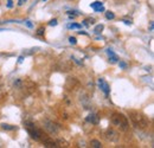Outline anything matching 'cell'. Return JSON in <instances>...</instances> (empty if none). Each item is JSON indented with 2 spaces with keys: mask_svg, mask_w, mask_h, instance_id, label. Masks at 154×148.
Returning a JSON list of instances; mask_svg holds the SVG:
<instances>
[{
  "mask_svg": "<svg viewBox=\"0 0 154 148\" xmlns=\"http://www.w3.org/2000/svg\"><path fill=\"white\" fill-rule=\"evenodd\" d=\"M129 119L133 122L135 128L139 129H145L148 126V120L146 119V116H143L142 114H140L139 111L131 110L129 111Z\"/></svg>",
  "mask_w": 154,
  "mask_h": 148,
  "instance_id": "6da1fadb",
  "label": "cell"
},
{
  "mask_svg": "<svg viewBox=\"0 0 154 148\" xmlns=\"http://www.w3.org/2000/svg\"><path fill=\"white\" fill-rule=\"evenodd\" d=\"M110 120H112V123L116 127H119L122 131H126L128 129V120L125 115H122L120 113H114L112 115Z\"/></svg>",
  "mask_w": 154,
  "mask_h": 148,
  "instance_id": "7a4b0ae2",
  "label": "cell"
},
{
  "mask_svg": "<svg viewBox=\"0 0 154 148\" xmlns=\"http://www.w3.org/2000/svg\"><path fill=\"white\" fill-rule=\"evenodd\" d=\"M25 126H26V129L29 131V134L31 135V137L33 140H36V141H40L42 140V137L44 136V133L39 128H37L33 123H30V122H26Z\"/></svg>",
  "mask_w": 154,
  "mask_h": 148,
  "instance_id": "3957f363",
  "label": "cell"
},
{
  "mask_svg": "<svg viewBox=\"0 0 154 148\" xmlns=\"http://www.w3.org/2000/svg\"><path fill=\"white\" fill-rule=\"evenodd\" d=\"M44 128L48 130L49 133H51V134H56L58 131V129H59L57 123H55V122H52V121H45Z\"/></svg>",
  "mask_w": 154,
  "mask_h": 148,
  "instance_id": "277c9868",
  "label": "cell"
},
{
  "mask_svg": "<svg viewBox=\"0 0 154 148\" xmlns=\"http://www.w3.org/2000/svg\"><path fill=\"white\" fill-rule=\"evenodd\" d=\"M106 137L108 140H110V141L116 142L119 140V133L115 131L114 129H112V128H109V129H107V131H106Z\"/></svg>",
  "mask_w": 154,
  "mask_h": 148,
  "instance_id": "5b68a950",
  "label": "cell"
},
{
  "mask_svg": "<svg viewBox=\"0 0 154 148\" xmlns=\"http://www.w3.org/2000/svg\"><path fill=\"white\" fill-rule=\"evenodd\" d=\"M98 85H100L101 90L104 93V95L108 97V96H109V91H110V89H109V84H108L103 78H100V79H98Z\"/></svg>",
  "mask_w": 154,
  "mask_h": 148,
  "instance_id": "8992f818",
  "label": "cell"
},
{
  "mask_svg": "<svg viewBox=\"0 0 154 148\" xmlns=\"http://www.w3.org/2000/svg\"><path fill=\"white\" fill-rule=\"evenodd\" d=\"M42 142H43V145L45 146V147H57V143L50 137V136H46V135H44L43 137H42V140H40Z\"/></svg>",
  "mask_w": 154,
  "mask_h": 148,
  "instance_id": "52a82bcc",
  "label": "cell"
},
{
  "mask_svg": "<svg viewBox=\"0 0 154 148\" xmlns=\"http://www.w3.org/2000/svg\"><path fill=\"white\" fill-rule=\"evenodd\" d=\"M90 7L94 8L96 12H103L104 11V7L102 6V2L101 1H95V2L90 4Z\"/></svg>",
  "mask_w": 154,
  "mask_h": 148,
  "instance_id": "ba28073f",
  "label": "cell"
},
{
  "mask_svg": "<svg viewBox=\"0 0 154 148\" xmlns=\"http://www.w3.org/2000/svg\"><path fill=\"white\" fill-rule=\"evenodd\" d=\"M107 54H108V56H109V62L112 63V64H115V63H117L119 62V57L110 50V49H108L107 50Z\"/></svg>",
  "mask_w": 154,
  "mask_h": 148,
  "instance_id": "9c48e42d",
  "label": "cell"
},
{
  "mask_svg": "<svg viewBox=\"0 0 154 148\" xmlns=\"http://www.w3.org/2000/svg\"><path fill=\"white\" fill-rule=\"evenodd\" d=\"M87 121H88V122H91V123H94V125H96L97 122H98V116H97L96 114H90V115L87 117Z\"/></svg>",
  "mask_w": 154,
  "mask_h": 148,
  "instance_id": "30bf717a",
  "label": "cell"
},
{
  "mask_svg": "<svg viewBox=\"0 0 154 148\" xmlns=\"http://www.w3.org/2000/svg\"><path fill=\"white\" fill-rule=\"evenodd\" d=\"M90 146L93 148H101L102 147V143L98 140H91L90 141Z\"/></svg>",
  "mask_w": 154,
  "mask_h": 148,
  "instance_id": "8fae6325",
  "label": "cell"
},
{
  "mask_svg": "<svg viewBox=\"0 0 154 148\" xmlns=\"http://www.w3.org/2000/svg\"><path fill=\"white\" fill-rule=\"evenodd\" d=\"M1 127H2L4 129H6V130L16 129V127H14V126H12V125H6V123H2V125H1Z\"/></svg>",
  "mask_w": 154,
  "mask_h": 148,
  "instance_id": "7c38bea8",
  "label": "cell"
},
{
  "mask_svg": "<svg viewBox=\"0 0 154 148\" xmlns=\"http://www.w3.org/2000/svg\"><path fill=\"white\" fill-rule=\"evenodd\" d=\"M82 25L81 24H69L68 25V29H81Z\"/></svg>",
  "mask_w": 154,
  "mask_h": 148,
  "instance_id": "4fadbf2b",
  "label": "cell"
},
{
  "mask_svg": "<svg viewBox=\"0 0 154 148\" xmlns=\"http://www.w3.org/2000/svg\"><path fill=\"white\" fill-rule=\"evenodd\" d=\"M106 18L107 19H114L115 18V14H114L113 12L108 11V12H106Z\"/></svg>",
  "mask_w": 154,
  "mask_h": 148,
  "instance_id": "5bb4252c",
  "label": "cell"
},
{
  "mask_svg": "<svg viewBox=\"0 0 154 148\" xmlns=\"http://www.w3.org/2000/svg\"><path fill=\"white\" fill-rule=\"evenodd\" d=\"M44 32H45L44 26H40V27L37 29V35H38V36H43V35H44Z\"/></svg>",
  "mask_w": 154,
  "mask_h": 148,
  "instance_id": "9a60e30c",
  "label": "cell"
},
{
  "mask_svg": "<svg viewBox=\"0 0 154 148\" xmlns=\"http://www.w3.org/2000/svg\"><path fill=\"white\" fill-rule=\"evenodd\" d=\"M102 30H103V25H102V24L97 25L96 27H95V32H96V33H100V32H101Z\"/></svg>",
  "mask_w": 154,
  "mask_h": 148,
  "instance_id": "2e32d148",
  "label": "cell"
},
{
  "mask_svg": "<svg viewBox=\"0 0 154 148\" xmlns=\"http://www.w3.org/2000/svg\"><path fill=\"white\" fill-rule=\"evenodd\" d=\"M94 19H87V20H84V24L85 25H90V24H94Z\"/></svg>",
  "mask_w": 154,
  "mask_h": 148,
  "instance_id": "e0dca14e",
  "label": "cell"
},
{
  "mask_svg": "<svg viewBox=\"0 0 154 148\" xmlns=\"http://www.w3.org/2000/svg\"><path fill=\"white\" fill-rule=\"evenodd\" d=\"M69 42H70L71 44H74V45L77 43V40H76V38H75V37H70V38H69Z\"/></svg>",
  "mask_w": 154,
  "mask_h": 148,
  "instance_id": "ac0fdd59",
  "label": "cell"
},
{
  "mask_svg": "<svg viewBox=\"0 0 154 148\" xmlns=\"http://www.w3.org/2000/svg\"><path fill=\"white\" fill-rule=\"evenodd\" d=\"M119 65H120V68H122V69H126V68H127V64H126L125 62H120Z\"/></svg>",
  "mask_w": 154,
  "mask_h": 148,
  "instance_id": "d6986e66",
  "label": "cell"
},
{
  "mask_svg": "<svg viewBox=\"0 0 154 148\" xmlns=\"http://www.w3.org/2000/svg\"><path fill=\"white\" fill-rule=\"evenodd\" d=\"M50 25H51V26H56V25H57V19L51 20V21H50Z\"/></svg>",
  "mask_w": 154,
  "mask_h": 148,
  "instance_id": "ffe728a7",
  "label": "cell"
},
{
  "mask_svg": "<svg viewBox=\"0 0 154 148\" xmlns=\"http://www.w3.org/2000/svg\"><path fill=\"white\" fill-rule=\"evenodd\" d=\"M7 6H8V7H12V6H13L12 0H8V1H7Z\"/></svg>",
  "mask_w": 154,
  "mask_h": 148,
  "instance_id": "44dd1931",
  "label": "cell"
},
{
  "mask_svg": "<svg viewBox=\"0 0 154 148\" xmlns=\"http://www.w3.org/2000/svg\"><path fill=\"white\" fill-rule=\"evenodd\" d=\"M25 2H26V0H18V5H20V6L24 5Z\"/></svg>",
  "mask_w": 154,
  "mask_h": 148,
  "instance_id": "7402d4cb",
  "label": "cell"
},
{
  "mask_svg": "<svg viewBox=\"0 0 154 148\" xmlns=\"http://www.w3.org/2000/svg\"><path fill=\"white\" fill-rule=\"evenodd\" d=\"M23 59H24V57H23V56H20L19 58H18V62H19V63H21V62H23Z\"/></svg>",
  "mask_w": 154,
  "mask_h": 148,
  "instance_id": "603a6c76",
  "label": "cell"
},
{
  "mask_svg": "<svg viewBox=\"0 0 154 148\" xmlns=\"http://www.w3.org/2000/svg\"><path fill=\"white\" fill-rule=\"evenodd\" d=\"M26 24H27V26H29V27H32V24H31L30 21H26Z\"/></svg>",
  "mask_w": 154,
  "mask_h": 148,
  "instance_id": "cb8c5ba5",
  "label": "cell"
},
{
  "mask_svg": "<svg viewBox=\"0 0 154 148\" xmlns=\"http://www.w3.org/2000/svg\"><path fill=\"white\" fill-rule=\"evenodd\" d=\"M125 24H127V25H131L132 23H131V21H128V20H125Z\"/></svg>",
  "mask_w": 154,
  "mask_h": 148,
  "instance_id": "d4e9b609",
  "label": "cell"
},
{
  "mask_svg": "<svg viewBox=\"0 0 154 148\" xmlns=\"http://www.w3.org/2000/svg\"><path fill=\"white\" fill-rule=\"evenodd\" d=\"M43 1H46V0H43Z\"/></svg>",
  "mask_w": 154,
  "mask_h": 148,
  "instance_id": "484cf974",
  "label": "cell"
}]
</instances>
